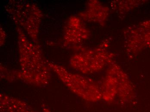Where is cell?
<instances>
[{
	"label": "cell",
	"mask_w": 150,
	"mask_h": 112,
	"mask_svg": "<svg viewBox=\"0 0 150 112\" xmlns=\"http://www.w3.org/2000/svg\"><path fill=\"white\" fill-rule=\"evenodd\" d=\"M48 65L64 84L82 99L96 102L102 99L100 87L94 80L83 75L69 72L64 67L49 63Z\"/></svg>",
	"instance_id": "cell-2"
},
{
	"label": "cell",
	"mask_w": 150,
	"mask_h": 112,
	"mask_svg": "<svg viewBox=\"0 0 150 112\" xmlns=\"http://www.w3.org/2000/svg\"><path fill=\"white\" fill-rule=\"evenodd\" d=\"M65 33L66 41L72 44L84 41L89 35L88 30L83 25L80 19L76 17H71L69 19Z\"/></svg>",
	"instance_id": "cell-5"
},
{
	"label": "cell",
	"mask_w": 150,
	"mask_h": 112,
	"mask_svg": "<svg viewBox=\"0 0 150 112\" xmlns=\"http://www.w3.org/2000/svg\"><path fill=\"white\" fill-rule=\"evenodd\" d=\"M1 112H37L17 98L1 95Z\"/></svg>",
	"instance_id": "cell-7"
},
{
	"label": "cell",
	"mask_w": 150,
	"mask_h": 112,
	"mask_svg": "<svg viewBox=\"0 0 150 112\" xmlns=\"http://www.w3.org/2000/svg\"><path fill=\"white\" fill-rule=\"evenodd\" d=\"M104 48L92 50L75 55L70 61L74 69L84 74L93 73L103 70L112 61L113 56Z\"/></svg>",
	"instance_id": "cell-3"
},
{
	"label": "cell",
	"mask_w": 150,
	"mask_h": 112,
	"mask_svg": "<svg viewBox=\"0 0 150 112\" xmlns=\"http://www.w3.org/2000/svg\"><path fill=\"white\" fill-rule=\"evenodd\" d=\"M89 4L87 10L83 13L80 16L88 21L104 23L108 15V8L97 1H92Z\"/></svg>",
	"instance_id": "cell-6"
},
{
	"label": "cell",
	"mask_w": 150,
	"mask_h": 112,
	"mask_svg": "<svg viewBox=\"0 0 150 112\" xmlns=\"http://www.w3.org/2000/svg\"><path fill=\"white\" fill-rule=\"evenodd\" d=\"M102 94V99L107 102H112L117 96L118 89L117 80L115 76L108 70L100 87Z\"/></svg>",
	"instance_id": "cell-8"
},
{
	"label": "cell",
	"mask_w": 150,
	"mask_h": 112,
	"mask_svg": "<svg viewBox=\"0 0 150 112\" xmlns=\"http://www.w3.org/2000/svg\"><path fill=\"white\" fill-rule=\"evenodd\" d=\"M29 53L21 49V71L14 73L16 77L35 85H45L50 77V68L41 56L38 49L30 43L27 47Z\"/></svg>",
	"instance_id": "cell-1"
},
{
	"label": "cell",
	"mask_w": 150,
	"mask_h": 112,
	"mask_svg": "<svg viewBox=\"0 0 150 112\" xmlns=\"http://www.w3.org/2000/svg\"><path fill=\"white\" fill-rule=\"evenodd\" d=\"M108 70L115 76L117 80V96L123 101H128L132 96V89L127 75L117 64H112Z\"/></svg>",
	"instance_id": "cell-4"
}]
</instances>
